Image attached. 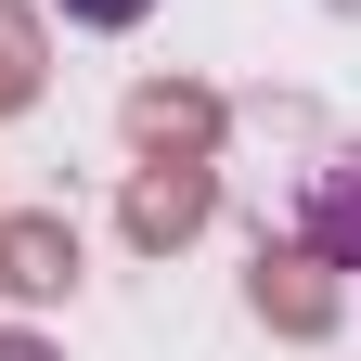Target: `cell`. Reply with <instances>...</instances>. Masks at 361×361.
I'll list each match as a JSON object with an SVG mask.
<instances>
[{
  "mask_svg": "<svg viewBox=\"0 0 361 361\" xmlns=\"http://www.w3.org/2000/svg\"><path fill=\"white\" fill-rule=\"evenodd\" d=\"M52 13H65V26H90V39H129L155 0H52Z\"/></svg>",
  "mask_w": 361,
  "mask_h": 361,
  "instance_id": "obj_1",
  "label": "cell"
}]
</instances>
